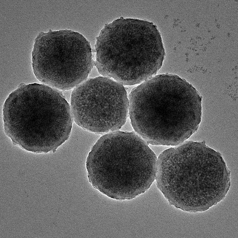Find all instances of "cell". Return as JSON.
Wrapping results in <instances>:
<instances>
[{
  "mask_svg": "<svg viewBox=\"0 0 238 238\" xmlns=\"http://www.w3.org/2000/svg\"><path fill=\"white\" fill-rule=\"evenodd\" d=\"M128 97L131 125L148 144L176 146L198 130L202 97L177 75H155L134 87Z\"/></svg>",
  "mask_w": 238,
  "mask_h": 238,
  "instance_id": "obj_1",
  "label": "cell"
},
{
  "mask_svg": "<svg viewBox=\"0 0 238 238\" xmlns=\"http://www.w3.org/2000/svg\"><path fill=\"white\" fill-rule=\"evenodd\" d=\"M4 133L13 144L35 154L54 153L69 139L73 120L59 90L37 83L20 84L3 105Z\"/></svg>",
  "mask_w": 238,
  "mask_h": 238,
  "instance_id": "obj_2",
  "label": "cell"
},
{
  "mask_svg": "<svg viewBox=\"0 0 238 238\" xmlns=\"http://www.w3.org/2000/svg\"><path fill=\"white\" fill-rule=\"evenodd\" d=\"M95 50L99 73L124 86L141 84L156 75L166 55L155 24L122 17L105 24L96 38Z\"/></svg>",
  "mask_w": 238,
  "mask_h": 238,
  "instance_id": "obj_3",
  "label": "cell"
},
{
  "mask_svg": "<svg viewBox=\"0 0 238 238\" xmlns=\"http://www.w3.org/2000/svg\"><path fill=\"white\" fill-rule=\"evenodd\" d=\"M134 132L119 130L102 136L87 156L89 181L94 188L118 200L147 191L155 179L157 158Z\"/></svg>",
  "mask_w": 238,
  "mask_h": 238,
  "instance_id": "obj_4",
  "label": "cell"
},
{
  "mask_svg": "<svg viewBox=\"0 0 238 238\" xmlns=\"http://www.w3.org/2000/svg\"><path fill=\"white\" fill-rule=\"evenodd\" d=\"M49 34L51 38L48 36L47 39L48 41L42 34L47 44L40 36L48 48L44 45L40 46L43 48L34 47L43 52H32L34 75L41 82L52 88L62 90L74 88L88 78L95 66L90 43L82 34L71 30L51 31Z\"/></svg>",
  "mask_w": 238,
  "mask_h": 238,
  "instance_id": "obj_5",
  "label": "cell"
},
{
  "mask_svg": "<svg viewBox=\"0 0 238 238\" xmlns=\"http://www.w3.org/2000/svg\"><path fill=\"white\" fill-rule=\"evenodd\" d=\"M70 104L75 123L97 134L119 130L129 115L124 86L102 76L88 78L73 88Z\"/></svg>",
  "mask_w": 238,
  "mask_h": 238,
  "instance_id": "obj_6",
  "label": "cell"
}]
</instances>
